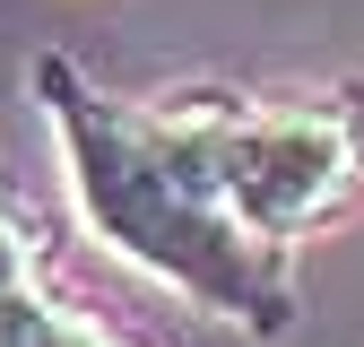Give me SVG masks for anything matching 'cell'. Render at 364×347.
I'll list each match as a JSON object with an SVG mask.
<instances>
[{
	"instance_id": "6da1fadb",
	"label": "cell",
	"mask_w": 364,
	"mask_h": 347,
	"mask_svg": "<svg viewBox=\"0 0 364 347\" xmlns=\"http://www.w3.org/2000/svg\"><path fill=\"white\" fill-rule=\"evenodd\" d=\"M35 96L53 105L61 156H70V191L130 269H148L182 287L200 313L235 321L252 338H287L295 330V269L287 243H269L252 217L225 200L217 165L200 148V130L182 105H122L96 96L61 53L35 61Z\"/></svg>"
},
{
	"instance_id": "7a4b0ae2",
	"label": "cell",
	"mask_w": 364,
	"mask_h": 347,
	"mask_svg": "<svg viewBox=\"0 0 364 347\" xmlns=\"http://www.w3.org/2000/svg\"><path fill=\"white\" fill-rule=\"evenodd\" d=\"M182 113H191L225 200L269 243H295L312 226H330L364 183V130L338 105H269V113H252L235 96H182Z\"/></svg>"
},
{
	"instance_id": "3957f363",
	"label": "cell",
	"mask_w": 364,
	"mask_h": 347,
	"mask_svg": "<svg viewBox=\"0 0 364 347\" xmlns=\"http://www.w3.org/2000/svg\"><path fill=\"white\" fill-rule=\"evenodd\" d=\"M35 304H53V295L35 287V252H26V226H18V208L0 200V338H9V330L35 313Z\"/></svg>"
},
{
	"instance_id": "277c9868",
	"label": "cell",
	"mask_w": 364,
	"mask_h": 347,
	"mask_svg": "<svg viewBox=\"0 0 364 347\" xmlns=\"http://www.w3.org/2000/svg\"><path fill=\"white\" fill-rule=\"evenodd\" d=\"M0 347H122V338L96 330V321H78V313H61V304H35V313L0 338Z\"/></svg>"
}]
</instances>
